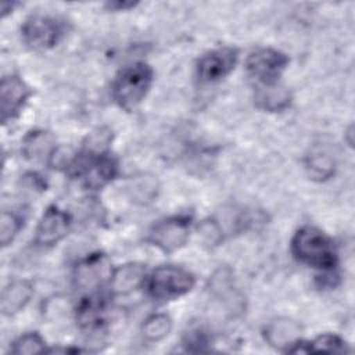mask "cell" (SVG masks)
Listing matches in <instances>:
<instances>
[{
  "mask_svg": "<svg viewBox=\"0 0 355 355\" xmlns=\"http://www.w3.org/2000/svg\"><path fill=\"white\" fill-rule=\"evenodd\" d=\"M24 225V219L15 214L4 211L1 214V222H0V241L3 247H7L14 237L18 234L19 229Z\"/></svg>",
  "mask_w": 355,
  "mask_h": 355,
  "instance_id": "obj_21",
  "label": "cell"
},
{
  "mask_svg": "<svg viewBox=\"0 0 355 355\" xmlns=\"http://www.w3.org/2000/svg\"><path fill=\"white\" fill-rule=\"evenodd\" d=\"M300 326L288 319L276 320L270 323L265 331L266 340L270 345L290 352L300 341Z\"/></svg>",
  "mask_w": 355,
  "mask_h": 355,
  "instance_id": "obj_15",
  "label": "cell"
},
{
  "mask_svg": "<svg viewBox=\"0 0 355 355\" xmlns=\"http://www.w3.org/2000/svg\"><path fill=\"white\" fill-rule=\"evenodd\" d=\"M51 137L46 132H32L24 143V154L31 159H42L44 154L51 157L55 148L51 147Z\"/></svg>",
  "mask_w": 355,
  "mask_h": 355,
  "instance_id": "obj_18",
  "label": "cell"
},
{
  "mask_svg": "<svg viewBox=\"0 0 355 355\" xmlns=\"http://www.w3.org/2000/svg\"><path fill=\"white\" fill-rule=\"evenodd\" d=\"M288 64V57L279 50L262 47L252 51L245 62L247 72L262 86H275Z\"/></svg>",
  "mask_w": 355,
  "mask_h": 355,
  "instance_id": "obj_5",
  "label": "cell"
},
{
  "mask_svg": "<svg viewBox=\"0 0 355 355\" xmlns=\"http://www.w3.org/2000/svg\"><path fill=\"white\" fill-rule=\"evenodd\" d=\"M136 4L137 3H133V1H111V3H107V7L112 10H128L135 7Z\"/></svg>",
  "mask_w": 355,
  "mask_h": 355,
  "instance_id": "obj_24",
  "label": "cell"
},
{
  "mask_svg": "<svg viewBox=\"0 0 355 355\" xmlns=\"http://www.w3.org/2000/svg\"><path fill=\"white\" fill-rule=\"evenodd\" d=\"M69 168L73 176H78L86 187L94 190L111 182L118 172L116 161L107 151H89L76 157Z\"/></svg>",
  "mask_w": 355,
  "mask_h": 355,
  "instance_id": "obj_4",
  "label": "cell"
},
{
  "mask_svg": "<svg viewBox=\"0 0 355 355\" xmlns=\"http://www.w3.org/2000/svg\"><path fill=\"white\" fill-rule=\"evenodd\" d=\"M32 90L29 86L17 75L6 76L0 85V101H1V121L7 123L17 118L31 97Z\"/></svg>",
  "mask_w": 355,
  "mask_h": 355,
  "instance_id": "obj_9",
  "label": "cell"
},
{
  "mask_svg": "<svg viewBox=\"0 0 355 355\" xmlns=\"http://www.w3.org/2000/svg\"><path fill=\"white\" fill-rule=\"evenodd\" d=\"M71 216L58 207H49L37 227L35 241L40 245H53L62 240L71 229Z\"/></svg>",
  "mask_w": 355,
  "mask_h": 355,
  "instance_id": "obj_10",
  "label": "cell"
},
{
  "mask_svg": "<svg viewBox=\"0 0 355 355\" xmlns=\"http://www.w3.org/2000/svg\"><path fill=\"white\" fill-rule=\"evenodd\" d=\"M105 301L98 295L85 297L78 309H76V320L80 329L96 331L100 330L105 322L104 319Z\"/></svg>",
  "mask_w": 355,
  "mask_h": 355,
  "instance_id": "obj_13",
  "label": "cell"
},
{
  "mask_svg": "<svg viewBox=\"0 0 355 355\" xmlns=\"http://www.w3.org/2000/svg\"><path fill=\"white\" fill-rule=\"evenodd\" d=\"M306 168L309 169L311 176L324 179L331 176L333 173V162L330 161L329 157L320 155V154H313L309 157Z\"/></svg>",
  "mask_w": 355,
  "mask_h": 355,
  "instance_id": "obj_22",
  "label": "cell"
},
{
  "mask_svg": "<svg viewBox=\"0 0 355 355\" xmlns=\"http://www.w3.org/2000/svg\"><path fill=\"white\" fill-rule=\"evenodd\" d=\"M190 233L189 216H172L157 222L150 233L148 241L164 252H172L183 247Z\"/></svg>",
  "mask_w": 355,
  "mask_h": 355,
  "instance_id": "obj_8",
  "label": "cell"
},
{
  "mask_svg": "<svg viewBox=\"0 0 355 355\" xmlns=\"http://www.w3.org/2000/svg\"><path fill=\"white\" fill-rule=\"evenodd\" d=\"M208 344H209V337L207 331H204L202 329L190 330L189 333H186L183 338V345L186 351H190V352H202L207 349Z\"/></svg>",
  "mask_w": 355,
  "mask_h": 355,
  "instance_id": "obj_23",
  "label": "cell"
},
{
  "mask_svg": "<svg viewBox=\"0 0 355 355\" xmlns=\"http://www.w3.org/2000/svg\"><path fill=\"white\" fill-rule=\"evenodd\" d=\"M291 354L298 352H334V354H345L349 352V348L347 347L345 341L341 340L336 334H322L316 337L313 341L302 343L301 340L297 343V345L290 351Z\"/></svg>",
  "mask_w": 355,
  "mask_h": 355,
  "instance_id": "obj_16",
  "label": "cell"
},
{
  "mask_svg": "<svg viewBox=\"0 0 355 355\" xmlns=\"http://www.w3.org/2000/svg\"><path fill=\"white\" fill-rule=\"evenodd\" d=\"M239 51L233 47H222L208 51L196 65V76L200 83H216L226 78L236 67Z\"/></svg>",
  "mask_w": 355,
  "mask_h": 355,
  "instance_id": "obj_7",
  "label": "cell"
},
{
  "mask_svg": "<svg viewBox=\"0 0 355 355\" xmlns=\"http://www.w3.org/2000/svg\"><path fill=\"white\" fill-rule=\"evenodd\" d=\"M153 69L144 62L123 67L115 76L111 92L114 101L123 110L136 108L148 93L153 83Z\"/></svg>",
  "mask_w": 355,
  "mask_h": 355,
  "instance_id": "obj_2",
  "label": "cell"
},
{
  "mask_svg": "<svg viewBox=\"0 0 355 355\" xmlns=\"http://www.w3.org/2000/svg\"><path fill=\"white\" fill-rule=\"evenodd\" d=\"M194 276L189 270L180 266L164 265L153 270L146 282V287L151 298L166 301L184 295L194 287Z\"/></svg>",
  "mask_w": 355,
  "mask_h": 355,
  "instance_id": "obj_3",
  "label": "cell"
},
{
  "mask_svg": "<svg viewBox=\"0 0 355 355\" xmlns=\"http://www.w3.org/2000/svg\"><path fill=\"white\" fill-rule=\"evenodd\" d=\"M290 93L280 87L279 83L275 86H262L255 94V103L259 108L266 111H282L290 105Z\"/></svg>",
  "mask_w": 355,
  "mask_h": 355,
  "instance_id": "obj_17",
  "label": "cell"
},
{
  "mask_svg": "<svg viewBox=\"0 0 355 355\" xmlns=\"http://www.w3.org/2000/svg\"><path fill=\"white\" fill-rule=\"evenodd\" d=\"M172 329V320L165 313H155L148 316L141 327L143 336L147 341H159L165 338Z\"/></svg>",
  "mask_w": 355,
  "mask_h": 355,
  "instance_id": "obj_19",
  "label": "cell"
},
{
  "mask_svg": "<svg viewBox=\"0 0 355 355\" xmlns=\"http://www.w3.org/2000/svg\"><path fill=\"white\" fill-rule=\"evenodd\" d=\"M291 252L297 261L324 273L337 266L333 240L315 226H302L291 239Z\"/></svg>",
  "mask_w": 355,
  "mask_h": 355,
  "instance_id": "obj_1",
  "label": "cell"
},
{
  "mask_svg": "<svg viewBox=\"0 0 355 355\" xmlns=\"http://www.w3.org/2000/svg\"><path fill=\"white\" fill-rule=\"evenodd\" d=\"M24 42L36 50L54 47L65 33L64 22L49 15H32L21 26Z\"/></svg>",
  "mask_w": 355,
  "mask_h": 355,
  "instance_id": "obj_6",
  "label": "cell"
},
{
  "mask_svg": "<svg viewBox=\"0 0 355 355\" xmlns=\"http://www.w3.org/2000/svg\"><path fill=\"white\" fill-rule=\"evenodd\" d=\"M33 287L26 280L11 282L1 294V313L11 316L19 312L31 300Z\"/></svg>",
  "mask_w": 355,
  "mask_h": 355,
  "instance_id": "obj_14",
  "label": "cell"
},
{
  "mask_svg": "<svg viewBox=\"0 0 355 355\" xmlns=\"http://www.w3.org/2000/svg\"><path fill=\"white\" fill-rule=\"evenodd\" d=\"M110 263L103 254H96L85 259L76 268V282L78 286L87 288L100 284L105 277L111 276Z\"/></svg>",
  "mask_w": 355,
  "mask_h": 355,
  "instance_id": "obj_12",
  "label": "cell"
},
{
  "mask_svg": "<svg viewBox=\"0 0 355 355\" xmlns=\"http://www.w3.org/2000/svg\"><path fill=\"white\" fill-rule=\"evenodd\" d=\"M146 282V266L137 262H129L111 272L110 287L116 295H125L139 288Z\"/></svg>",
  "mask_w": 355,
  "mask_h": 355,
  "instance_id": "obj_11",
  "label": "cell"
},
{
  "mask_svg": "<svg viewBox=\"0 0 355 355\" xmlns=\"http://www.w3.org/2000/svg\"><path fill=\"white\" fill-rule=\"evenodd\" d=\"M44 340L40 337L39 333H26L19 336L10 348V352L14 355H32L44 352Z\"/></svg>",
  "mask_w": 355,
  "mask_h": 355,
  "instance_id": "obj_20",
  "label": "cell"
}]
</instances>
